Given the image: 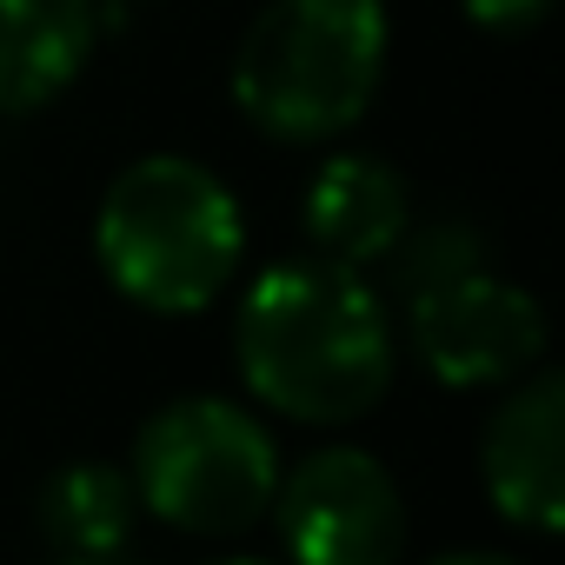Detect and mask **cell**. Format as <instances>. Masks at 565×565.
<instances>
[{"label":"cell","instance_id":"cell-1","mask_svg":"<svg viewBox=\"0 0 565 565\" xmlns=\"http://www.w3.org/2000/svg\"><path fill=\"white\" fill-rule=\"evenodd\" d=\"M233 366L279 419L353 426L386 399L399 373V333L366 273L300 253L246 279L233 313Z\"/></svg>","mask_w":565,"mask_h":565},{"label":"cell","instance_id":"cell-2","mask_svg":"<svg viewBox=\"0 0 565 565\" xmlns=\"http://www.w3.org/2000/svg\"><path fill=\"white\" fill-rule=\"evenodd\" d=\"M94 259L127 307L186 320L233 287L246 259V213L213 167L186 153H140L100 193Z\"/></svg>","mask_w":565,"mask_h":565},{"label":"cell","instance_id":"cell-3","mask_svg":"<svg viewBox=\"0 0 565 565\" xmlns=\"http://www.w3.org/2000/svg\"><path fill=\"white\" fill-rule=\"evenodd\" d=\"M380 0H266L233 47V107L279 147H320L366 120L386 81Z\"/></svg>","mask_w":565,"mask_h":565},{"label":"cell","instance_id":"cell-4","mask_svg":"<svg viewBox=\"0 0 565 565\" xmlns=\"http://www.w3.org/2000/svg\"><path fill=\"white\" fill-rule=\"evenodd\" d=\"M134 499L173 532L193 539H233L266 519L279 486V439L259 413L220 393L167 399L134 433Z\"/></svg>","mask_w":565,"mask_h":565},{"label":"cell","instance_id":"cell-5","mask_svg":"<svg viewBox=\"0 0 565 565\" xmlns=\"http://www.w3.org/2000/svg\"><path fill=\"white\" fill-rule=\"evenodd\" d=\"M406 347L413 360L452 386V393H492L525 380L545 360V307L519 287L499 279L486 259L433 273V279H406Z\"/></svg>","mask_w":565,"mask_h":565},{"label":"cell","instance_id":"cell-6","mask_svg":"<svg viewBox=\"0 0 565 565\" xmlns=\"http://www.w3.org/2000/svg\"><path fill=\"white\" fill-rule=\"evenodd\" d=\"M279 545L294 565H399L406 558V492L366 446H313L279 466L273 505Z\"/></svg>","mask_w":565,"mask_h":565},{"label":"cell","instance_id":"cell-7","mask_svg":"<svg viewBox=\"0 0 565 565\" xmlns=\"http://www.w3.org/2000/svg\"><path fill=\"white\" fill-rule=\"evenodd\" d=\"M479 479L505 525L532 539H552L565 525V380L552 366L499 386L479 439Z\"/></svg>","mask_w":565,"mask_h":565},{"label":"cell","instance_id":"cell-8","mask_svg":"<svg viewBox=\"0 0 565 565\" xmlns=\"http://www.w3.org/2000/svg\"><path fill=\"white\" fill-rule=\"evenodd\" d=\"M300 233L333 266H380L413 233V186L380 153H327L300 193Z\"/></svg>","mask_w":565,"mask_h":565},{"label":"cell","instance_id":"cell-9","mask_svg":"<svg viewBox=\"0 0 565 565\" xmlns=\"http://www.w3.org/2000/svg\"><path fill=\"white\" fill-rule=\"evenodd\" d=\"M100 41V0H0V114L61 100Z\"/></svg>","mask_w":565,"mask_h":565},{"label":"cell","instance_id":"cell-10","mask_svg":"<svg viewBox=\"0 0 565 565\" xmlns=\"http://www.w3.org/2000/svg\"><path fill=\"white\" fill-rule=\"evenodd\" d=\"M34 519H41L54 552H127L140 499H134L127 466L74 459V466L47 472V486L34 499Z\"/></svg>","mask_w":565,"mask_h":565},{"label":"cell","instance_id":"cell-11","mask_svg":"<svg viewBox=\"0 0 565 565\" xmlns=\"http://www.w3.org/2000/svg\"><path fill=\"white\" fill-rule=\"evenodd\" d=\"M459 8L479 34H532L552 0H459Z\"/></svg>","mask_w":565,"mask_h":565},{"label":"cell","instance_id":"cell-12","mask_svg":"<svg viewBox=\"0 0 565 565\" xmlns=\"http://www.w3.org/2000/svg\"><path fill=\"white\" fill-rule=\"evenodd\" d=\"M426 565H519V558H505V552H439Z\"/></svg>","mask_w":565,"mask_h":565},{"label":"cell","instance_id":"cell-13","mask_svg":"<svg viewBox=\"0 0 565 565\" xmlns=\"http://www.w3.org/2000/svg\"><path fill=\"white\" fill-rule=\"evenodd\" d=\"M54 565H127L120 552H61Z\"/></svg>","mask_w":565,"mask_h":565},{"label":"cell","instance_id":"cell-14","mask_svg":"<svg viewBox=\"0 0 565 565\" xmlns=\"http://www.w3.org/2000/svg\"><path fill=\"white\" fill-rule=\"evenodd\" d=\"M206 565H273V558H206Z\"/></svg>","mask_w":565,"mask_h":565}]
</instances>
